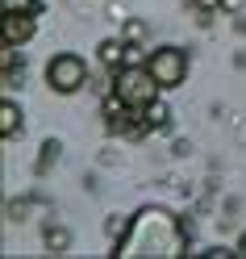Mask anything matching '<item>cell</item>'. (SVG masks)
<instances>
[{
	"label": "cell",
	"instance_id": "cell-11",
	"mask_svg": "<svg viewBox=\"0 0 246 259\" xmlns=\"http://www.w3.org/2000/svg\"><path fill=\"white\" fill-rule=\"evenodd\" d=\"M121 230H125V218H113V222H109V234H113V238H117Z\"/></svg>",
	"mask_w": 246,
	"mask_h": 259
},
{
	"label": "cell",
	"instance_id": "cell-5",
	"mask_svg": "<svg viewBox=\"0 0 246 259\" xmlns=\"http://www.w3.org/2000/svg\"><path fill=\"white\" fill-rule=\"evenodd\" d=\"M17 130H21V109L13 105V101H5V105H0V134L17 138Z\"/></svg>",
	"mask_w": 246,
	"mask_h": 259
},
{
	"label": "cell",
	"instance_id": "cell-6",
	"mask_svg": "<svg viewBox=\"0 0 246 259\" xmlns=\"http://www.w3.org/2000/svg\"><path fill=\"white\" fill-rule=\"evenodd\" d=\"M101 63H105V67H113V71H117V67H125V46L121 42H101Z\"/></svg>",
	"mask_w": 246,
	"mask_h": 259
},
{
	"label": "cell",
	"instance_id": "cell-7",
	"mask_svg": "<svg viewBox=\"0 0 246 259\" xmlns=\"http://www.w3.org/2000/svg\"><path fill=\"white\" fill-rule=\"evenodd\" d=\"M46 247H51V251H67L71 247V234L63 230V226H51V230H46Z\"/></svg>",
	"mask_w": 246,
	"mask_h": 259
},
{
	"label": "cell",
	"instance_id": "cell-9",
	"mask_svg": "<svg viewBox=\"0 0 246 259\" xmlns=\"http://www.w3.org/2000/svg\"><path fill=\"white\" fill-rule=\"evenodd\" d=\"M5 13H34V0H5Z\"/></svg>",
	"mask_w": 246,
	"mask_h": 259
},
{
	"label": "cell",
	"instance_id": "cell-1",
	"mask_svg": "<svg viewBox=\"0 0 246 259\" xmlns=\"http://www.w3.org/2000/svg\"><path fill=\"white\" fill-rule=\"evenodd\" d=\"M113 92H117V101H121L125 109H146V105H155L159 79H155L151 67H138V63H129V67H117Z\"/></svg>",
	"mask_w": 246,
	"mask_h": 259
},
{
	"label": "cell",
	"instance_id": "cell-12",
	"mask_svg": "<svg viewBox=\"0 0 246 259\" xmlns=\"http://www.w3.org/2000/svg\"><path fill=\"white\" fill-rule=\"evenodd\" d=\"M196 9H221V0H192Z\"/></svg>",
	"mask_w": 246,
	"mask_h": 259
},
{
	"label": "cell",
	"instance_id": "cell-2",
	"mask_svg": "<svg viewBox=\"0 0 246 259\" xmlns=\"http://www.w3.org/2000/svg\"><path fill=\"white\" fill-rule=\"evenodd\" d=\"M46 84H51L55 92H79L88 84V67L79 55H55L51 63H46Z\"/></svg>",
	"mask_w": 246,
	"mask_h": 259
},
{
	"label": "cell",
	"instance_id": "cell-3",
	"mask_svg": "<svg viewBox=\"0 0 246 259\" xmlns=\"http://www.w3.org/2000/svg\"><path fill=\"white\" fill-rule=\"evenodd\" d=\"M146 67L155 71L159 88H175L179 79L188 75V55L179 51V46H163V51H155L151 59H146Z\"/></svg>",
	"mask_w": 246,
	"mask_h": 259
},
{
	"label": "cell",
	"instance_id": "cell-4",
	"mask_svg": "<svg viewBox=\"0 0 246 259\" xmlns=\"http://www.w3.org/2000/svg\"><path fill=\"white\" fill-rule=\"evenodd\" d=\"M34 38V17L29 13H5V46H21Z\"/></svg>",
	"mask_w": 246,
	"mask_h": 259
},
{
	"label": "cell",
	"instance_id": "cell-14",
	"mask_svg": "<svg viewBox=\"0 0 246 259\" xmlns=\"http://www.w3.org/2000/svg\"><path fill=\"white\" fill-rule=\"evenodd\" d=\"M238 255H246V234H242V238H238Z\"/></svg>",
	"mask_w": 246,
	"mask_h": 259
},
{
	"label": "cell",
	"instance_id": "cell-10",
	"mask_svg": "<svg viewBox=\"0 0 246 259\" xmlns=\"http://www.w3.org/2000/svg\"><path fill=\"white\" fill-rule=\"evenodd\" d=\"M125 38H129V42L146 38V25H142V21H129V25H125Z\"/></svg>",
	"mask_w": 246,
	"mask_h": 259
},
{
	"label": "cell",
	"instance_id": "cell-13",
	"mask_svg": "<svg viewBox=\"0 0 246 259\" xmlns=\"http://www.w3.org/2000/svg\"><path fill=\"white\" fill-rule=\"evenodd\" d=\"M221 9H225V13H238V9H242V0H221Z\"/></svg>",
	"mask_w": 246,
	"mask_h": 259
},
{
	"label": "cell",
	"instance_id": "cell-8",
	"mask_svg": "<svg viewBox=\"0 0 246 259\" xmlns=\"http://www.w3.org/2000/svg\"><path fill=\"white\" fill-rule=\"evenodd\" d=\"M146 125H167V105H146Z\"/></svg>",
	"mask_w": 246,
	"mask_h": 259
}]
</instances>
